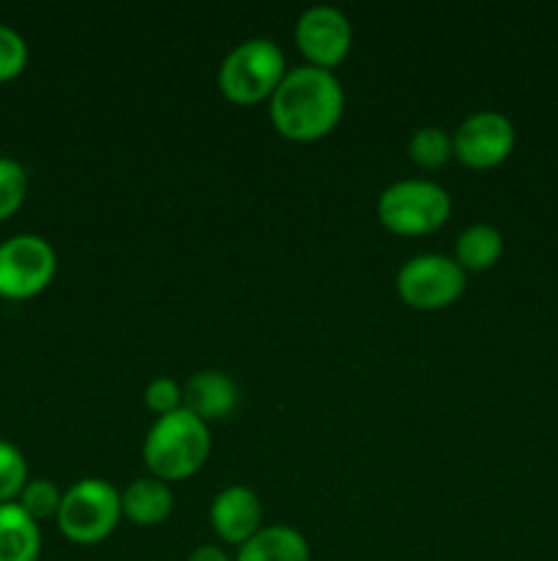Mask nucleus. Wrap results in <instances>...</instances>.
<instances>
[{"instance_id":"7","label":"nucleus","mask_w":558,"mask_h":561,"mask_svg":"<svg viewBox=\"0 0 558 561\" xmlns=\"http://www.w3.org/2000/svg\"><path fill=\"white\" fill-rule=\"evenodd\" d=\"M463 290L465 272L454 257L438 252L408 257L397 272L399 299L421 312L446 310L463 296Z\"/></svg>"},{"instance_id":"20","label":"nucleus","mask_w":558,"mask_h":561,"mask_svg":"<svg viewBox=\"0 0 558 561\" xmlns=\"http://www.w3.org/2000/svg\"><path fill=\"white\" fill-rule=\"evenodd\" d=\"M142 403H146L148 411L156 414V420L159 416L175 414V411L184 409V387H181L178 381H173V378L159 376L146 387Z\"/></svg>"},{"instance_id":"14","label":"nucleus","mask_w":558,"mask_h":561,"mask_svg":"<svg viewBox=\"0 0 558 561\" xmlns=\"http://www.w3.org/2000/svg\"><path fill=\"white\" fill-rule=\"evenodd\" d=\"M42 529L16 502L0 504V561H38Z\"/></svg>"},{"instance_id":"12","label":"nucleus","mask_w":558,"mask_h":561,"mask_svg":"<svg viewBox=\"0 0 558 561\" xmlns=\"http://www.w3.org/2000/svg\"><path fill=\"white\" fill-rule=\"evenodd\" d=\"M175 496L167 482L156 477H137L120 491V515L135 526H159L173 515Z\"/></svg>"},{"instance_id":"22","label":"nucleus","mask_w":558,"mask_h":561,"mask_svg":"<svg viewBox=\"0 0 558 561\" xmlns=\"http://www.w3.org/2000/svg\"><path fill=\"white\" fill-rule=\"evenodd\" d=\"M186 561H233V559H230V553L224 551L222 546H211V542H202V546H197L195 551L186 557Z\"/></svg>"},{"instance_id":"11","label":"nucleus","mask_w":558,"mask_h":561,"mask_svg":"<svg viewBox=\"0 0 558 561\" xmlns=\"http://www.w3.org/2000/svg\"><path fill=\"white\" fill-rule=\"evenodd\" d=\"M184 409L211 427L239 409V387L228 373L200 370L184 383Z\"/></svg>"},{"instance_id":"17","label":"nucleus","mask_w":558,"mask_h":561,"mask_svg":"<svg viewBox=\"0 0 558 561\" xmlns=\"http://www.w3.org/2000/svg\"><path fill=\"white\" fill-rule=\"evenodd\" d=\"M60 499H63V491L53 480H27V485L16 496V504L38 524L58 515Z\"/></svg>"},{"instance_id":"4","label":"nucleus","mask_w":558,"mask_h":561,"mask_svg":"<svg viewBox=\"0 0 558 561\" xmlns=\"http://www.w3.org/2000/svg\"><path fill=\"white\" fill-rule=\"evenodd\" d=\"M377 222L394 236H427L452 217V197L435 181L408 179L388 184L377 197Z\"/></svg>"},{"instance_id":"8","label":"nucleus","mask_w":558,"mask_h":561,"mask_svg":"<svg viewBox=\"0 0 558 561\" xmlns=\"http://www.w3.org/2000/svg\"><path fill=\"white\" fill-rule=\"evenodd\" d=\"M454 140V159L470 170L498 168L514 151V124L498 110H476L470 113L457 131Z\"/></svg>"},{"instance_id":"3","label":"nucleus","mask_w":558,"mask_h":561,"mask_svg":"<svg viewBox=\"0 0 558 561\" xmlns=\"http://www.w3.org/2000/svg\"><path fill=\"white\" fill-rule=\"evenodd\" d=\"M284 75H288V64L279 44L266 36H255L235 44L224 55L217 82L228 102L249 107V104L268 102Z\"/></svg>"},{"instance_id":"9","label":"nucleus","mask_w":558,"mask_h":561,"mask_svg":"<svg viewBox=\"0 0 558 561\" xmlns=\"http://www.w3.org/2000/svg\"><path fill=\"white\" fill-rule=\"evenodd\" d=\"M295 49L304 55L306 66L334 71L350 53L353 27L350 20L334 5H312L295 20Z\"/></svg>"},{"instance_id":"21","label":"nucleus","mask_w":558,"mask_h":561,"mask_svg":"<svg viewBox=\"0 0 558 561\" xmlns=\"http://www.w3.org/2000/svg\"><path fill=\"white\" fill-rule=\"evenodd\" d=\"M27 66V42L14 27L0 25V82L20 77Z\"/></svg>"},{"instance_id":"5","label":"nucleus","mask_w":558,"mask_h":561,"mask_svg":"<svg viewBox=\"0 0 558 561\" xmlns=\"http://www.w3.org/2000/svg\"><path fill=\"white\" fill-rule=\"evenodd\" d=\"M120 518V491L113 482L85 477L63 491L55 524L74 546H96L118 529Z\"/></svg>"},{"instance_id":"19","label":"nucleus","mask_w":558,"mask_h":561,"mask_svg":"<svg viewBox=\"0 0 558 561\" xmlns=\"http://www.w3.org/2000/svg\"><path fill=\"white\" fill-rule=\"evenodd\" d=\"M27 460L11 442L0 438V504L16 502L27 485Z\"/></svg>"},{"instance_id":"2","label":"nucleus","mask_w":558,"mask_h":561,"mask_svg":"<svg viewBox=\"0 0 558 561\" xmlns=\"http://www.w3.org/2000/svg\"><path fill=\"white\" fill-rule=\"evenodd\" d=\"M211 427L186 409L159 416L142 442V463L148 474L162 482L195 477L211 455Z\"/></svg>"},{"instance_id":"10","label":"nucleus","mask_w":558,"mask_h":561,"mask_svg":"<svg viewBox=\"0 0 558 561\" xmlns=\"http://www.w3.org/2000/svg\"><path fill=\"white\" fill-rule=\"evenodd\" d=\"M208 518L224 546L241 548L263 529V502L252 488L228 485L213 496Z\"/></svg>"},{"instance_id":"1","label":"nucleus","mask_w":558,"mask_h":561,"mask_svg":"<svg viewBox=\"0 0 558 561\" xmlns=\"http://www.w3.org/2000/svg\"><path fill=\"white\" fill-rule=\"evenodd\" d=\"M345 91L334 71L315 66L288 69L268 99V118L279 137L293 142L323 140L342 121Z\"/></svg>"},{"instance_id":"16","label":"nucleus","mask_w":558,"mask_h":561,"mask_svg":"<svg viewBox=\"0 0 558 561\" xmlns=\"http://www.w3.org/2000/svg\"><path fill=\"white\" fill-rule=\"evenodd\" d=\"M408 157L416 168L438 170L454 159V140L441 126H421L408 140Z\"/></svg>"},{"instance_id":"13","label":"nucleus","mask_w":558,"mask_h":561,"mask_svg":"<svg viewBox=\"0 0 558 561\" xmlns=\"http://www.w3.org/2000/svg\"><path fill=\"white\" fill-rule=\"evenodd\" d=\"M235 561H310V542L293 526H263L239 548Z\"/></svg>"},{"instance_id":"15","label":"nucleus","mask_w":558,"mask_h":561,"mask_svg":"<svg viewBox=\"0 0 558 561\" xmlns=\"http://www.w3.org/2000/svg\"><path fill=\"white\" fill-rule=\"evenodd\" d=\"M503 255V236L492 225H470L454 241V261L468 272H490Z\"/></svg>"},{"instance_id":"6","label":"nucleus","mask_w":558,"mask_h":561,"mask_svg":"<svg viewBox=\"0 0 558 561\" xmlns=\"http://www.w3.org/2000/svg\"><path fill=\"white\" fill-rule=\"evenodd\" d=\"M55 272H58V255L42 236L20 233L0 244V299H33L47 290Z\"/></svg>"},{"instance_id":"18","label":"nucleus","mask_w":558,"mask_h":561,"mask_svg":"<svg viewBox=\"0 0 558 561\" xmlns=\"http://www.w3.org/2000/svg\"><path fill=\"white\" fill-rule=\"evenodd\" d=\"M27 197V173L16 159L0 157V222L14 217Z\"/></svg>"}]
</instances>
